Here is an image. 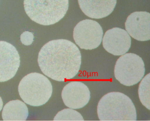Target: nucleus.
<instances>
[{"label": "nucleus", "instance_id": "obj_1", "mask_svg": "<svg viewBox=\"0 0 150 121\" xmlns=\"http://www.w3.org/2000/svg\"><path fill=\"white\" fill-rule=\"evenodd\" d=\"M38 62L41 71L47 77L56 81H65L78 74L82 56L72 42L60 39L48 42L42 48Z\"/></svg>", "mask_w": 150, "mask_h": 121}, {"label": "nucleus", "instance_id": "obj_2", "mask_svg": "<svg viewBox=\"0 0 150 121\" xmlns=\"http://www.w3.org/2000/svg\"><path fill=\"white\" fill-rule=\"evenodd\" d=\"M97 112L100 121L137 120L134 104L121 93H109L103 96L98 102Z\"/></svg>", "mask_w": 150, "mask_h": 121}, {"label": "nucleus", "instance_id": "obj_3", "mask_svg": "<svg viewBox=\"0 0 150 121\" xmlns=\"http://www.w3.org/2000/svg\"><path fill=\"white\" fill-rule=\"evenodd\" d=\"M26 14L41 25H53L63 19L69 8V0H24Z\"/></svg>", "mask_w": 150, "mask_h": 121}, {"label": "nucleus", "instance_id": "obj_4", "mask_svg": "<svg viewBox=\"0 0 150 121\" xmlns=\"http://www.w3.org/2000/svg\"><path fill=\"white\" fill-rule=\"evenodd\" d=\"M51 82L43 75L32 73L25 76L18 85V92L25 103L38 107L45 104L52 95Z\"/></svg>", "mask_w": 150, "mask_h": 121}, {"label": "nucleus", "instance_id": "obj_5", "mask_svg": "<svg viewBox=\"0 0 150 121\" xmlns=\"http://www.w3.org/2000/svg\"><path fill=\"white\" fill-rule=\"evenodd\" d=\"M145 72L143 60L136 54H125L119 58L115 65V77L122 84L127 86L139 83Z\"/></svg>", "mask_w": 150, "mask_h": 121}, {"label": "nucleus", "instance_id": "obj_6", "mask_svg": "<svg viewBox=\"0 0 150 121\" xmlns=\"http://www.w3.org/2000/svg\"><path fill=\"white\" fill-rule=\"evenodd\" d=\"M103 28L98 22L90 19L79 22L74 30V40L81 48L92 50L96 48L103 40Z\"/></svg>", "mask_w": 150, "mask_h": 121}, {"label": "nucleus", "instance_id": "obj_7", "mask_svg": "<svg viewBox=\"0 0 150 121\" xmlns=\"http://www.w3.org/2000/svg\"><path fill=\"white\" fill-rule=\"evenodd\" d=\"M21 63L15 47L7 42L0 41V82L11 80L15 76Z\"/></svg>", "mask_w": 150, "mask_h": 121}, {"label": "nucleus", "instance_id": "obj_8", "mask_svg": "<svg viewBox=\"0 0 150 121\" xmlns=\"http://www.w3.org/2000/svg\"><path fill=\"white\" fill-rule=\"evenodd\" d=\"M62 96L64 104L70 109L84 107L90 99V92L87 86L80 81H72L63 88Z\"/></svg>", "mask_w": 150, "mask_h": 121}, {"label": "nucleus", "instance_id": "obj_9", "mask_svg": "<svg viewBox=\"0 0 150 121\" xmlns=\"http://www.w3.org/2000/svg\"><path fill=\"white\" fill-rule=\"evenodd\" d=\"M103 39L104 48L115 56L124 55L131 47V37L127 31L119 28L107 31Z\"/></svg>", "mask_w": 150, "mask_h": 121}, {"label": "nucleus", "instance_id": "obj_10", "mask_svg": "<svg viewBox=\"0 0 150 121\" xmlns=\"http://www.w3.org/2000/svg\"><path fill=\"white\" fill-rule=\"evenodd\" d=\"M125 27L133 38L140 41L150 40V13L142 11L133 13L127 18Z\"/></svg>", "mask_w": 150, "mask_h": 121}, {"label": "nucleus", "instance_id": "obj_11", "mask_svg": "<svg viewBox=\"0 0 150 121\" xmlns=\"http://www.w3.org/2000/svg\"><path fill=\"white\" fill-rule=\"evenodd\" d=\"M81 9L89 18L100 19L109 15L116 6L117 0H78Z\"/></svg>", "mask_w": 150, "mask_h": 121}, {"label": "nucleus", "instance_id": "obj_12", "mask_svg": "<svg viewBox=\"0 0 150 121\" xmlns=\"http://www.w3.org/2000/svg\"><path fill=\"white\" fill-rule=\"evenodd\" d=\"M28 115L27 107L19 100L10 101L7 103L2 112L4 121H26Z\"/></svg>", "mask_w": 150, "mask_h": 121}, {"label": "nucleus", "instance_id": "obj_13", "mask_svg": "<svg viewBox=\"0 0 150 121\" xmlns=\"http://www.w3.org/2000/svg\"><path fill=\"white\" fill-rule=\"evenodd\" d=\"M139 96L143 106L150 110V74L147 75L141 81L139 88Z\"/></svg>", "mask_w": 150, "mask_h": 121}, {"label": "nucleus", "instance_id": "obj_14", "mask_svg": "<svg viewBox=\"0 0 150 121\" xmlns=\"http://www.w3.org/2000/svg\"><path fill=\"white\" fill-rule=\"evenodd\" d=\"M54 121H84V119L80 113L70 108L57 113Z\"/></svg>", "mask_w": 150, "mask_h": 121}, {"label": "nucleus", "instance_id": "obj_15", "mask_svg": "<svg viewBox=\"0 0 150 121\" xmlns=\"http://www.w3.org/2000/svg\"><path fill=\"white\" fill-rule=\"evenodd\" d=\"M34 40V36L32 32L25 31L21 36V41L25 45H30Z\"/></svg>", "mask_w": 150, "mask_h": 121}, {"label": "nucleus", "instance_id": "obj_16", "mask_svg": "<svg viewBox=\"0 0 150 121\" xmlns=\"http://www.w3.org/2000/svg\"><path fill=\"white\" fill-rule=\"evenodd\" d=\"M3 100H2V99H1V97H0V112H1V109H3Z\"/></svg>", "mask_w": 150, "mask_h": 121}]
</instances>
